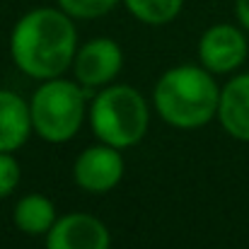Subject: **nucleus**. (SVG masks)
Here are the masks:
<instances>
[{"label":"nucleus","mask_w":249,"mask_h":249,"mask_svg":"<svg viewBox=\"0 0 249 249\" xmlns=\"http://www.w3.org/2000/svg\"><path fill=\"white\" fill-rule=\"evenodd\" d=\"M10 53L15 66L34 80L61 78L78 53L73 17L61 7H36L27 12L12 29Z\"/></svg>","instance_id":"1"},{"label":"nucleus","mask_w":249,"mask_h":249,"mask_svg":"<svg viewBox=\"0 0 249 249\" xmlns=\"http://www.w3.org/2000/svg\"><path fill=\"white\" fill-rule=\"evenodd\" d=\"M158 114L174 128H201L218 116L220 87L203 66H177L158 80L153 92Z\"/></svg>","instance_id":"2"},{"label":"nucleus","mask_w":249,"mask_h":249,"mask_svg":"<svg viewBox=\"0 0 249 249\" xmlns=\"http://www.w3.org/2000/svg\"><path fill=\"white\" fill-rule=\"evenodd\" d=\"M89 124L99 143L124 150L145 136L150 111L138 89L131 85H111L92 99Z\"/></svg>","instance_id":"3"},{"label":"nucleus","mask_w":249,"mask_h":249,"mask_svg":"<svg viewBox=\"0 0 249 249\" xmlns=\"http://www.w3.org/2000/svg\"><path fill=\"white\" fill-rule=\"evenodd\" d=\"M32 128L49 143L71 141L85 119V92L71 80L51 78L34 92L29 102Z\"/></svg>","instance_id":"4"},{"label":"nucleus","mask_w":249,"mask_h":249,"mask_svg":"<svg viewBox=\"0 0 249 249\" xmlns=\"http://www.w3.org/2000/svg\"><path fill=\"white\" fill-rule=\"evenodd\" d=\"M249 53V44L242 27L235 24H213L203 32L198 41V58L206 71L213 75L235 73Z\"/></svg>","instance_id":"5"},{"label":"nucleus","mask_w":249,"mask_h":249,"mask_svg":"<svg viewBox=\"0 0 249 249\" xmlns=\"http://www.w3.org/2000/svg\"><path fill=\"white\" fill-rule=\"evenodd\" d=\"M75 184L89 194L111 191L124 177V158L121 150L111 145H92L80 153L73 167Z\"/></svg>","instance_id":"6"},{"label":"nucleus","mask_w":249,"mask_h":249,"mask_svg":"<svg viewBox=\"0 0 249 249\" xmlns=\"http://www.w3.org/2000/svg\"><path fill=\"white\" fill-rule=\"evenodd\" d=\"M107 225L89 213H68L46 232V249H109Z\"/></svg>","instance_id":"7"},{"label":"nucleus","mask_w":249,"mask_h":249,"mask_svg":"<svg viewBox=\"0 0 249 249\" xmlns=\"http://www.w3.org/2000/svg\"><path fill=\"white\" fill-rule=\"evenodd\" d=\"M124 66L121 46L114 39H92L73 58V73L85 87H99L111 83Z\"/></svg>","instance_id":"8"},{"label":"nucleus","mask_w":249,"mask_h":249,"mask_svg":"<svg viewBox=\"0 0 249 249\" xmlns=\"http://www.w3.org/2000/svg\"><path fill=\"white\" fill-rule=\"evenodd\" d=\"M218 121L228 136L249 143V73L235 75L220 89Z\"/></svg>","instance_id":"9"},{"label":"nucleus","mask_w":249,"mask_h":249,"mask_svg":"<svg viewBox=\"0 0 249 249\" xmlns=\"http://www.w3.org/2000/svg\"><path fill=\"white\" fill-rule=\"evenodd\" d=\"M29 104L10 89H0V153L19 150L32 133Z\"/></svg>","instance_id":"10"},{"label":"nucleus","mask_w":249,"mask_h":249,"mask_svg":"<svg viewBox=\"0 0 249 249\" xmlns=\"http://www.w3.org/2000/svg\"><path fill=\"white\" fill-rule=\"evenodd\" d=\"M12 220L17 230H22L24 235H46L58 218H56V206L51 203V198L41 194H29L17 201Z\"/></svg>","instance_id":"11"},{"label":"nucleus","mask_w":249,"mask_h":249,"mask_svg":"<svg viewBox=\"0 0 249 249\" xmlns=\"http://www.w3.org/2000/svg\"><path fill=\"white\" fill-rule=\"evenodd\" d=\"M128 12L145 24H167L179 12L184 0H124Z\"/></svg>","instance_id":"12"},{"label":"nucleus","mask_w":249,"mask_h":249,"mask_svg":"<svg viewBox=\"0 0 249 249\" xmlns=\"http://www.w3.org/2000/svg\"><path fill=\"white\" fill-rule=\"evenodd\" d=\"M119 0H58V7L78 19H97L111 12Z\"/></svg>","instance_id":"13"},{"label":"nucleus","mask_w":249,"mask_h":249,"mask_svg":"<svg viewBox=\"0 0 249 249\" xmlns=\"http://www.w3.org/2000/svg\"><path fill=\"white\" fill-rule=\"evenodd\" d=\"M19 184V165L12 153H0V198L10 196Z\"/></svg>","instance_id":"14"},{"label":"nucleus","mask_w":249,"mask_h":249,"mask_svg":"<svg viewBox=\"0 0 249 249\" xmlns=\"http://www.w3.org/2000/svg\"><path fill=\"white\" fill-rule=\"evenodd\" d=\"M235 15H237L240 27L249 32V0H235Z\"/></svg>","instance_id":"15"}]
</instances>
